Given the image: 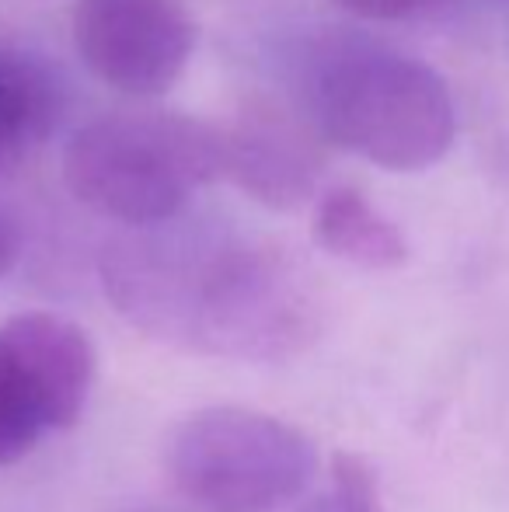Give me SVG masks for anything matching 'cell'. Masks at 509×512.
<instances>
[{
  "label": "cell",
  "mask_w": 509,
  "mask_h": 512,
  "mask_svg": "<svg viewBox=\"0 0 509 512\" xmlns=\"http://www.w3.org/2000/svg\"><path fill=\"white\" fill-rule=\"evenodd\" d=\"M109 304L171 349L238 363H286L314 345L321 307L286 251L182 213L126 227L102 251Z\"/></svg>",
  "instance_id": "obj_1"
},
{
  "label": "cell",
  "mask_w": 509,
  "mask_h": 512,
  "mask_svg": "<svg viewBox=\"0 0 509 512\" xmlns=\"http://www.w3.org/2000/svg\"><path fill=\"white\" fill-rule=\"evenodd\" d=\"M304 108L318 136L384 171L433 168L457 136L447 81L363 35H328L307 49Z\"/></svg>",
  "instance_id": "obj_2"
},
{
  "label": "cell",
  "mask_w": 509,
  "mask_h": 512,
  "mask_svg": "<svg viewBox=\"0 0 509 512\" xmlns=\"http://www.w3.org/2000/svg\"><path fill=\"white\" fill-rule=\"evenodd\" d=\"M217 178H224V129L178 112L102 115L63 150L70 196L119 227L171 220Z\"/></svg>",
  "instance_id": "obj_3"
},
{
  "label": "cell",
  "mask_w": 509,
  "mask_h": 512,
  "mask_svg": "<svg viewBox=\"0 0 509 512\" xmlns=\"http://www.w3.org/2000/svg\"><path fill=\"white\" fill-rule=\"evenodd\" d=\"M164 464L196 512H283L318 478V446L276 415L213 405L175 425Z\"/></svg>",
  "instance_id": "obj_4"
},
{
  "label": "cell",
  "mask_w": 509,
  "mask_h": 512,
  "mask_svg": "<svg viewBox=\"0 0 509 512\" xmlns=\"http://www.w3.org/2000/svg\"><path fill=\"white\" fill-rule=\"evenodd\" d=\"M91 335L70 317L25 310L0 324V467L18 464L46 432L74 429L95 391Z\"/></svg>",
  "instance_id": "obj_5"
},
{
  "label": "cell",
  "mask_w": 509,
  "mask_h": 512,
  "mask_svg": "<svg viewBox=\"0 0 509 512\" xmlns=\"http://www.w3.org/2000/svg\"><path fill=\"white\" fill-rule=\"evenodd\" d=\"M70 28L84 67L133 98L164 95L196 49L182 0H77Z\"/></svg>",
  "instance_id": "obj_6"
},
{
  "label": "cell",
  "mask_w": 509,
  "mask_h": 512,
  "mask_svg": "<svg viewBox=\"0 0 509 512\" xmlns=\"http://www.w3.org/2000/svg\"><path fill=\"white\" fill-rule=\"evenodd\" d=\"M321 157L290 115L248 108L224 129V178L269 209H297L314 196Z\"/></svg>",
  "instance_id": "obj_7"
},
{
  "label": "cell",
  "mask_w": 509,
  "mask_h": 512,
  "mask_svg": "<svg viewBox=\"0 0 509 512\" xmlns=\"http://www.w3.org/2000/svg\"><path fill=\"white\" fill-rule=\"evenodd\" d=\"M63 112L56 74L28 49L0 46V182L46 143Z\"/></svg>",
  "instance_id": "obj_8"
},
{
  "label": "cell",
  "mask_w": 509,
  "mask_h": 512,
  "mask_svg": "<svg viewBox=\"0 0 509 512\" xmlns=\"http://www.w3.org/2000/svg\"><path fill=\"white\" fill-rule=\"evenodd\" d=\"M311 234L321 251L356 269L387 272L408 262V241L401 227L353 185H335L318 199Z\"/></svg>",
  "instance_id": "obj_9"
},
{
  "label": "cell",
  "mask_w": 509,
  "mask_h": 512,
  "mask_svg": "<svg viewBox=\"0 0 509 512\" xmlns=\"http://www.w3.org/2000/svg\"><path fill=\"white\" fill-rule=\"evenodd\" d=\"M297 512H387L381 499V474L360 453H332L328 485L318 495H311Z\"/></svg>",
  "instance_id": "obj_10"
},
{
  "label": "cell",
  "mask_w": 509,
  "mask_h": 512,
  "mask_svg": "<svg viewBox=\"0 0 509 512\" xmlns=\"http://www.w3.org/2000/svg\"><path fill=\"white\" fill-rule=\"evenodd\" d=\"M342 11L356 14L367 21H401L415 18V14L436 11V7L450 4V0H335Z\"/></svg>",
  "instance_id": "obj_11"
},
{
  "label": "cell",
  "mask_w": 509,
  "mask_h": 512,
  "mask_svg": "<svg viewBox=\"0 0 509 512\" xmlns=\"http://www.w3.org/2000/svg\"><path fill=\"white\" fill-rule=\"evenodd\" d=\"M14 262H18V234L0 220V279L14 269Z\"/></svg>",
  "instance_id": "obj_12"
},
{
  "label": "cell",
  "mask_w": 509,
  "mask_h": 512,
  "mask_svg": "<svg viewBox=\"0 0 509 512\" xmlns=\"http://www.w3.org/2000/svg\"><path fill=\"white\" fill-rule=\"evenodd\" d=\"M133 512H161V509H133Z\"/></svg>",
  "instance_id": "obj_13"
}]
</instances>
